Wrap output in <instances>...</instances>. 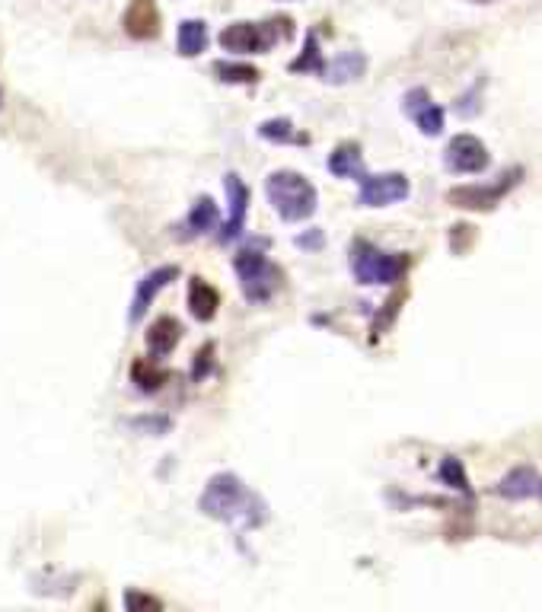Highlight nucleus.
Masks as SVG:
<instances>
[{
    "label": "nucleus",
    "mask_w": 542,
    "mask_h": 612,
    "mask_svg": "<svg viewBox=\"0 0 542 612\" xmlns=\"http://www.w3.org/2000/svg\"><path fill=\"white\" fill-rule=\"evenodd\" d=\"M259 135L269 144H306V135H300L291 118H269L259 125Z\"/></svg>",
    "instance_id": "obj_23"
},
{
    "label": "nucleus",
    "mask_w": 542,
    "mask_h": 612,
    "mask_svg": "<svg viewBox=\"0 0 542 612\" xmlns=\"http://www.w3.org/2000/svg\"><path fill=\"white\" fill-rule=\"evenodd\" d=\"M536 498H542V482H540V495H536Z\"/></svg>",
    "instance_id": "obj_30"
},
{
    "label": "nucleus",
    "mask_w": 542,
    "mask_h": 612,
    "mask_svg": "<svg viewBox=\"0 0 542 612\" xmlns=\"http://www.w3.org/2000/svg\"><path fill=\"white\" fill-rule=\"evenodd\" d=\"M364 71H367V57L361 55V52H342V55H335L332 61H325V71L320 77H323L325 84L345 86L361 81Z\"/></svg>",
    "instance_id": "obj_15"
},
{
    "label": "nucleus",
    "mask_w": 542,
    "mask_h": 612,
    "mask_svg": "<svg viewBox=\"0 0 542 612\" xmlns=\"http://www.w3.org/2000/svg\"><path fill=\"white\" fill-rule=\"evenodd\" d=\"M122 27L137 42L157 39L160 35V7H157V0H132L125 17H122Z\"/></svg>",
    "instance_id": "obj_12"
},
{
    "label": "nucleus",
    "mask_w": 542,
    "mask_h": 612,
    "mask_svg": "<svg viewBox=\"0 0 542 612\" xmlns=\"http://www.w3.org/2000/svg\"><path fill=\"white\" fill-rule=\"evenodd\" d=\"M479 89H482V84L472 86V93H466V96H460V99H457V112H460V115H466V118H472V115L479 112V103H476V99H479Z\"/></svg>",
    "instance_id": "obj_29"
},
{
    "label": "nucleus",
    "mask_w": 542,
    "mask_h": 612,
    "mask_svg": "<svg viewBox=\"0 0 542 612\" xmlns=\"http://www.w3.org/2000/svg\"><path fill=\"white\" fill-rule=\"evenodd\" d=\"M176 278H179V268H176V265H160V268L147 272L144 278L137 281L135 297H132V309H128V323L137 326V323L147 316V309L154 306V300H157Z\"/></svg>",
    "instance_id": "obj_9"
},
{
    "label": "nucleus",
    "mask_w": 542,
    "mask_h": 612,
    "mask_svg": "<svg viewBox=\"0 0 542 612\" xmlns=\"http://www.w3.org/2000/svg\"><path fill=\"white\" fill-rule=\"evenodd\" d=\"M233 272L240 278V291L252 306L269 304L271 297L281 291L284 284V272L271 262L269 255L256 246H246L233 255Z\"/></svg>",
    "instance_id": "obj_5"
},
{
    "label": "nucleus",
    "mask_w": 542,
    "mask_h": 612,
    "mask_svg": "<svg viewBox=\"0 0 542 612\" xmlns=\"http://www.w3.org/2000/svg\"><path fill=\"white\" fill-rule=\"evenodd\" d=\"M348 265H352V275L357 284H399L408 275V258L406 252H386L374 246L371 240H352V250H348Z\"/></svg>",
    "instance_id": "obj_3"
},
{
    "label": "nucleus",
    "mask_w": 542,
    "mask_h": 612,
    "mask_svg": "<svg viewBox=\"0 0 542 612\" xmlns=\"http://www.w3.org/2000/svg\"><path fill=\"white\" fill-rule=\"evenodd\" d=\"M198 510L211 520H220V524H243V527L262 524V514H259L262 502L256 495H249V488L237 473L211 475L201 498H198Z\"/></svg>",
    "instance_id": "obj_1"
},
{
    "label": "nucleus",
    "mask_w": 542,
    "mask_h": 612,
    "mask_svg": "<svg viewBox=\"0 0 542 612\" xmlns=\"http://www.w3.org/2000/svg\"><path fill=\"white\" fill-rule=\"evenodd\" d=\"M163 603L157 597H147V593H140V590H128L125 593V610L140 612V610H160Z\"/></svg>",
    "instance_id": "obj_27"
},
{
    "label": "nucleus",
    "mask_w": 542,
    "mask_h": 612,
    "mask_svg": "<svg viewBox=\"0 0 542 612\" xmlns=\"http://www.w3.org/2000/svg\"><path fill=\"white\" fill-rule=\"evenodd\" d=\"M540 473L533 466H517V469H511V473L498 482L494 492L504 502H527V498H536L540 495Z\"/></svg>",
    "instance_id": "obj_13"
},
{
    "label": "nucleus",
    "mask_w": 542,
    "mask_h": 612,
    "mask_svg": "<svg viewBox=\"0 0 542 612\" xmlns=\"http://www.w3.org/2000/svg\"><path fill=\"white\" fill-rule=\"evenodd\" d=\"M144 341H147V355H150V358H157V361L169 358V355L176 351V345L183 341V326H179V319L160 316L157 323H150Z\"/></svg>",
    "instance_id": "obj_14"
},
{
    "label": "nucleus",
    "mask_w": 542,
    "mask_h": 612,
    "mask_svg": "<svg viewBox=\"0 0 542 612\" xmlns=\"http://www.w3.org/2000/svg\"><path fill=\"white\" fill-rule=\"evenodd\" d=\"M183 236L186 240H195V236H208V233H215V230H220V211H217L215 198L201 196L195 204H191L189 218H186V223H183Z\"/></svg>",
    "instance_id": "obj_16"
},
{
    "label": "nucleus",
    "mask_w": 542,
    "mask_h": 612,
    "mask_svg": "<svg viewBox=\"0 0 542 612\" xmlns=\"http://www.w3.org/2000/svg\"><path fill=\"white\" fill-rule=\"evenodd\" d=\"M169 380V373L163 370L157 358H140V361L132 363V383H135L137 392H157L163 390V383Z\"/></svg>",
    "instance_id": "obj_20"
},
{
    "label": "nucleus",
    "mask_w": 542,
    "mask_h": 612,
    "mask_svg": "<svg viewBox=\"0 0 542 612\" xmlns=\"http://www.w3.org/2000/svg\"><path fill=\"white\" fill-rule=\"evenodd\" d=\"M437 478L447 485V488H454V492H460L466 498H472V488H469V475L462 469V463L457 456H444L440 460V466H437Z\"/></svg>",
    "instance_id": "obj_24"
},
{
    "label": "nucleus",
    "mask_w": 542,
    "mask_h": 612,
    "mask_svg": "<svg viewBox=\"0 0 542 612\" xmlns=\"http://www.w3.org/2000/svg\"><path fill=\"white\" fill-rule=\"evenodd\" d=\"M291 35H294L291 17H271L265 23H230L220 32V49L230 55H262L278 42H288Z\"/></svg>",
    "instance_id": "obj_4"
},
{
    "label": "nucleus",
    "mask_w": 542,
    "mask_h": 612,
    "mask_svg": "<svg viewBox=\"0 0 542 612\" xmlns=\"http://www.w3.org/2000/svg\"><path fill=\"white\" fill-rule=\"evenodd\" d=\"M291 71H294V74H323L325 71V57L323 52H320V35H316V32L306 35L303 52L291 61Z\"/></svg>",
    "instance_id": "obj_22"
},
{
    "label": "nucleus",
    "mask_w": 542,
    "mask_h": 612,
    "mask_svg": "<svg viewBox=\"0 0 542 612\" xmlns=\"http://www.w3.org/2000/svg\"><path fill=\"white\" fill-rule=\"evenodd\" d=\"M176 49L183 57H198L208 49V23L201 20H183L176 32Z\"/></svg>",
    "instance_id": "obj_19"
},
{
    "label": "nucleus",
    "mask_w": 542,
    "mask_h": 612,
    "mask_svg": "<svg viewBox=\"0 0 542 612\" xmlns=\"http://www.w3.org/2000/svg\"><path fill=\"white\" fill-rule=\"evenodd\" d=\"M411 186L403 172H377V176H364L361 179V192H357V204L364 208H389L406 201Z\"/></svg>",
    "instance_id": "obj_7"
},
{
    "label": "nucleus",
    "mask_w": 542,
    "mask_h": 612,
    "mask_svg": "<svg viewBox=\"0 0 542 612\" xmlns=\"http://www.w3.org/2000/svg\"><path fill=\"white\" fill-rule=\"evenodd\" d=\"M128 428L144 437H166L173 431V418L169 415H137L128 418Z\"/></svg>",
    "instance_id": "obj_25"
},
{
    "label": "nucleus",
    "mask_w": 542,
    "mask_h": 612,
    "mask_svg": "<svg viewBox=\"0 0 542 612\" xmlns=\"http://www.w3.org/2000/svg\"><path fill=\"white\" fill-rule=\"evenodd\" d=\"M217 306H220V294H217L215 284H208L205 278L189 281V313L198 323H211L217 316Z\"/></svg>",
    "instance_id": "obj_18"
},
{
    "label": "nucleus",
    "mask_w": 542,
    "mask_h": 612,
    "mask_svg": "<svg viewBox=\"0 0 542 612\" xmlns=\"http://www.w3.org/2000/svg\"><path fill=\"white\" fill-rule=\"evenodd\" d=\"M488 163H491L488 147L476 135H457L444 150V167L457 176H479L486 172Z\"/></svg>",
    "instance_id": "obj_8"
},
{
    "label": "nucleus",
    "mask_w": 542,
    "mask_h": 612,
    "mask_svg": "<svg viewBox=\"0 0 542 612\" xmlns=\"http://www.w3.org/2000/svg\"><path fill=\"white\" fill-rule=\"evenodd\" d=\"M211 370H215V341H208V345L198 348V355H195V361H191V380L201 383Z\"/></svg>",
    "instance_id": "obj_26"
},
{
    "label": "nucleus",
    "mask_w": 542,
    "mask_h": 612,
    "mask_svg": "<svg viewBox=\"0 0 542 612\" xmlns=\"http://www.w3.org/2000/svg\"><path fill=\"white\" fill-rule=\"evenodd\" d=\"M294 243H298L300 250H310V252H320L325 246V233L323 230H320V226H313V230H310V233H300L298 240H294Z\"/></svg>",
    "instance_id": "obj_28"
},
{
    "label": "nucleus",
    "mask_w": 542,
    "mask_h": 612,
    "mask_svg": "<svg viewBox=\"0 0 542 612\" xmlns=\"http://www.w3.org/2000/svg\"><path fill=\"white\" fill-rule=\"evenodd\" d=\"M520 176H523V169H508L491 186H457V189L447 192V201L454 208H460V211H494L508 198V192L520 182Z\"/></svg>",
    "instance_id": "obj_6"
},
{
    "label": "nucleus",
    "mask_w": 542,
    "mask_h": 612,
    "mask_svg": "<svg viewBox=\"0 0 542 612\" xmlns=\"http://www.w3.org/2000/svg\"><path fill=\"white\" fill-rule=\"evenodd\" d=\"M0 106H3V93H0Z\"/></svg>",
    "instance_id": "obj_31"
},
{
    "label": "nucleus",
    "mask_w": 542,
    "mask_h": 612,
    "mask_svg": "<svg viewBox=\"0 0 542 612\" xmlns=\"http://www.w3.org/2000/svg\"><path fill=\"white\" fill-rule=\"evenodd\" d=\"M325 167L332 176H338V179H364V157H361V147L354 144V140H345V144H338L332 154H329V160H325Z\"/></svg>",
    "instance_id": "obj_17"
},
{
    "label": "nucleus",
    "mask_w": 542,
    "mask_h": 612,
    "mask_svg": "<svg viewBox=\"0 0 542 612\" xmlns=\"http://www.w3.org/2000/svg\"><path fill=\"white\" fill-rule=\"evenodd\" d=\"M215 77L220 84L249 86L256 84L262 74H259L252 64H243V61H215Z\"/></svg>",
    "instance_id": "obj_21"
},
{
    "label": "nucleus",
    "mask_w": 542,
    "mask_h": 612,
    "mask_svg": "<svg viewBox=\"0 0 542 612\" xmlns=\"http://www.w3.org/2000/svg\"><path fill=\"white\" fill-rule=\"evenodd\" d=\"M403 109L406 115L418 125V131L425 135V138H437L440 131H444V109L431 103V93L425 89V86H415V89H408L406 96H403Z\"/></svg>",
    "instance_id": "obj_10"
},
{
    "label": "nucleus",
    "mask_w": 542,
    "mask_h": 612,
    "mask_svg": "<svg viewBox=\"0 0 542 612\" xmlns=\"http://www.w3.org/2000/svg\"><path fill=\"white\" fill-rule=\"evenodd\" d=\"M265 196H269L274 214L288 223L310 221L320 204L316 186L306 176H300L298 169H274L265 179Z\"/></svg>",
    "instance_id": "obj_2"
},
{
    "label": "nucleus",
    "mask_w": 542,
    "mask_h": 612,
    "mask_svg": "<svg viewBox=\"0 0 542 612\" xmlns=\"http://www.w3.org/2000/svg\"><path fill=\"white\" fill-rule=\"evenodd\" d=\"M223 189H227V201H230V218L220 226L217 240L220 243H230V240H237L243 233L246 211H249V189H246V182L237 172H227L223 176Z\"/></svg>",
    "instance_id": "obj_11"
}]
</instances>
